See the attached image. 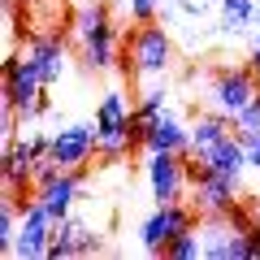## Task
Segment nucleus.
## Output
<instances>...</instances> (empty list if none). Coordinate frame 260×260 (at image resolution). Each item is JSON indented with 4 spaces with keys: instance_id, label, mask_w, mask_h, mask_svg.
Listing matches in <instances>:
<instances>
[{
    "instance_id": "nucleus-1",
    "label": "nucleus",
    "mask_w": 260,
    "mask_h": 260,
    "mask_svg": "<svg viewBox=\"0 0 260 260\" xmlns=\"http://www.w3.org/2000/svg\"><path fill=\"white\" fill-rule=\"evenodd\" d=\"M74 39L87 74H109L121 56V26L113 18V0H83L74 9Z\"/></svg>"
},
{
    "instance_id": "nucleus-2",
    "label": "nucleus",
    "mask_w": 260,
    "mask_h": 260,
    "mask_svg": "<svg viewBox=\"0 0 260 260\" xmlns=\"http://www.w3.org/2000/svg\"><path fill=\"white\" fill-rule=\"evenodd\" d=\"M121 44L130 48V61H135V74L139 78H152V83H165L169 70L178 61V44L169 35L165 22H135V26L121 30Z\"/></svg>"
},
{
    "instance_id": "nucleus-3",
    "label": "nucleus",
    "mask_w": 260,
    "mask_h": 260,
    "mask_svg": "<svg viewBox=\"0 0 260 260\" xmlns=\"http://www.w3.org/2000/svg\"><path fill=\"white\" fill-rule=\"evenodd\" d=\"M44 74H39V65L30 61V52L22 48V52H13L9 48V56H5V104L9 109H18V117H22V126H35L44 113H39V95H44Z\"/></svg>"
},
{
    "instance_id": "nucleus-4",
    "label": "nucleus",
    "mask_w": 260,
    "mask_h": 260,
    "mask_svg": "<svg viewBox=\"0 0 260 260\" xmlns=\"http://www.w3.org/2000/svg\"><path fill=\"white\" fill-rule=\"evenodd\" d=\"M260 91V74L251 65H217L208 74V109L239 117Z\"/></svg>"
},
{
    "instance_id": "nucleus-5",
    "label": "nucleus",
    "mask_w": 260,
    "mask_h": 260,
    "mask_svg": "<svg viewBox=\"0 0 260 260\" xmlns=\"http://www.w3.org/2000/svg\"><path fill=\"white\" fill-rule=\"evenodd\" d=\"M200 225V213H195V204H156L148 217L139 221V247L148 251V256H165V247L178 239L182 230H195Z\"/></svg>"
},
{
    "instance_id": "nucleus-6",
    "label": "nucleus",
    "mask_w": 260,
    "mask_h": 260,
    "mask_svg": "<svg viewBox=\"0 0 260 260\" xmlns=\"http://www.w3.org/2000/svg\"><path fill=\"white\" fill-rule=\"evenodd\" d=\"M143 174H148V191H152L156 204H182V200H191V178H186L182 152H148Z\"/></svg>"
},
{
    "instance_id": "nucleus-7",
    "label": "nucleus",
    "mask_w": 260,
    "mask_h": 260,
    "mask_svg": "<svg viewBox=\"0 0 260 260\" xmlns=\"http://www.w3.org/2000/svg\"><path fill=\"white\" fill-rule=\"evenodd\" d=\"M95 156H100L95 121H70V126L52 130V160L61 169H91Z\"/></svg>"
},
{
    "instance_id": "nucleus-8",
    "label": "nucleus",
    "mask_w": 260,
    "mask_h": 260,
    "mask_svg": "<svg viewBox=\"0 0 260 260\" xmlns=\"http://www.w3.org/2000/svg\"><path fill=\"white\" fill-rule=\"evenodd\" d=\"M52 213L39 204L35 195H30L26 204H22V225H18V243H13L9 256L13 260H48V243H52Z\"/></svg>"
},
{
    "instance_id": "nucleus-9",
    "label": "nucleus",
    "mask_w": 260,
    "mask_h": 260,
    "mask_svg": "<svg viewBox=\"0 0 260 260\" xmlns=\"http://www.w3.org/2000/svg\"><path fill=\"white\" fill-rule=\"evenodd\" d=\"M243 195H247L243 191V178H225V174H217V169H208V165H204V174L191 182V204H195L200 217L204 213H230Z\"/></svg>"
},
{
    "instance_id": "nucleus-10",
    "label": "nucleus",
    "mask_w": 260,
    "mask_h": 260,
    "mask_svg": "<svg viewBox=\"0 0 260 260\" xmlns=\"http://www.w3.org/2000/svg\"><path fill=\"white\" fill-rule=\"evenodd\" d=\"M104 251V239L83 221V217H65L56 221L52 230V243H48V260H74V256H100Z\"/></svg>"
},
{
    "instance_id": "nucleus-11",
    "label": "nucleus",
    "mask_w": 260,
    "mask_h": 260,
    "mask_svg": "<svg viewBox=\"0 0 260 260\" xmlns=\"http://www.w3.org/2000/svg\"><path fill=\"white\" fill-rule=\"evenodd\" d=\"M83 191H87V169H61L52 182H44L35 191V200L52 213V221H65L74 213V204L83 200Z\"/></svg>"
},
{
    "instance_id": "nucleus-12",
    "label": "nucleus",
    "mask_w": 260,
    "mask_h": 260,
    "mask_svg": "<svg viewBox=\"0 0 260 260\" xmlns=\"http://www.w3.org/2000/svg\"><path fill=\"white\" fill-rule=\"evenodd\" d=\"M26 52L30 61L39 65V74H44V83H61L65 65H70V44H65V30H35V35H26Z\"/></svg>"
},
{
    "instance_id": "nucleus-13",
    "label": "nucleus",
    "mask_w": 260,
    "mask_h": 260,
    "mask_svg": "<svg viewBox=\"0 0 260 260\" xmlns=\"http://www.w3.org/2000/svg\"><path fill=\"white\" fill-rule=\"evenodd\" d=\"M191 143V126L178 117V109H165L143 126V152H186Z\"/></svg>"
},
{
    "instance_id": "nucleus-14",
    "label": "nucleus",
    "mask_w": 260,
    "mask_h": 260,
    "mask_svg": "<svg viewBox=\"0 0 260 260\" xmlns=\"http://www.w3.org/2000/svg\"><path fill=\"white\" fill-rule=\"evenodd\" d=\"M230 135H234V117H230V113H217V109H204V113H200V109H195L191 143H186V152L204 160L208 152H213L221 139H230Z\"/></svg>"
},
{
    "instance_id": "nucleus-15",
    "label": "nucleus",
    "mask_w": 260,
    "mask_h": 260,
    "mask_svg": "<svg viewBox=\"0 0 260 260\" xmlns=\"http://www.w3.org/2000/svg\"><path fill=\"white\" fill-rule=\"evenodd\" d=\"M221 22H217V35L221 39H243L260 18V0H217Z\"/></svg>"
},
{
    "instance_id": "nucleus-16",
    "label": "nucleus",
    "mask_w": 260,
    "mask_h": 260,
    "mask_svg": "<svg viewBox=\"0 0 260 260\" xmlns=\"http://www.w3.org/2000/svg\"><path fill=\"white\" fill-rule=\"evenodd\" d=\"M204 165L217 169V174H225V178H243V174H247V148H243L239 135H230V139H221L204 156Z\"/></svg>"
},
{
    "instance_id": "nucleus-17",
    "label": "nucleus",
    "mask_w": 260,
    "mask_h": 260,
    "mask_svg": "<svg viewBox=\"0 0 260 260\" xmlns=\"http://www.w3.org/2000/svg\"><path fill=\"white\" fill-rule=\"evenodd\" d=\"M169 109V87H148V91L139 95V100H135V117H139V126H148L152 117H160V113Z\"/></svg>"
},
{
    "instance_id": "nucleus-18",
    "label": "nucleus",
    "mask_w": 260,
    "mask_h": 260,
    "mask_svg": "<svg viewBox=\"0 0 260 260\" xmlns=\"http://www.w3.org/2000/svg\"><path fill=\"white\" fill-rule=\"evenodd\" d=\"M204 256V239H200V225L195 230H182L174 243L165 247V260H200Z\"/></svg>"
},
{
    "instance_id": "nucleus-19",
    "label": "nucleus",
    "mask_w": 260,
    "mask_h": 260,
    "mask_svg": "<svg viewBox=\"0 0 260 260\" xmlns=\"http://www.w3.org/2000/svg\"><path fill=\"white\" fill-rule=\"evenodd\" d=\"M160 9H165V0H126V18L130 22H160Z\"/></svg>"
},
{
    "instance_id": "nucleus-20",
    "label": "nucleus",
    "mask_w": 260,
    "mask_h": 260,
    "mask_svg": "<svg viewBox=\"0 0 260 260\" xmlns=\"http://www.w3.org/2000/svg\"><path fill=\"white\" fill-rule=\"evenodd\" d=\"M243 139V148H247V169H256L260 174V130H234Z\"/></svg>"
},
{
    "instance_id": "nucleus-21",
    "label": "nucleus",
    "mask_w": 260,
    "mask_h": 260,
    "mask_svg": "<svg viewBox=\"0 0 260 260\" xmlns=\"http://www.w3.org/2000/svg\"><path fill=\"white\" fill-rule=\"evenodd\" d=\"M234 130H260V91H256V100L234 117Z\"/></svg>"
},
{
    "instance_id": "nucleus-22",
    "label": "nucleus",
    "mask_w": 260,
    "mask_h": 260,
    "mask_svg": "<svg viewBox=\"0 0 260 260\" xmlns=\"http://www.w3.org/2000/svg\"><path fill=\"white\" fill-rule=\"evenodd\" d=\"M247 65H251V70H256V74H260V35L251 39V56H247Z\"/></svg>"
}]
</instances>
